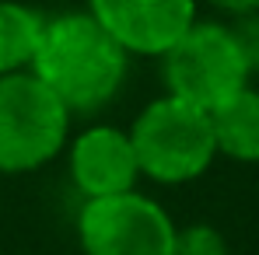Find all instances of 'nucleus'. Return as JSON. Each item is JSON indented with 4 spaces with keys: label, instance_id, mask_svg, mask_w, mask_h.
I'll return each mask as SVG.
<instances>
[{
    "label": "nucleus",
    "instance_id": "nucleus-1",
    "mask_svg": "<svg viewBox=\"0 0 259 255\" xmlns=\"http://www.w3.org/2000/svg\"><path fill=\"white\" fill-rule=\"evenodd\" d=\"M32 74L67 105L70 116H91L119 98L130 74V53L91 18V11H67L46 18Z\"/></svg>",
    "mask_w": 259,
    "mask_h": 255
},
{
    "label": "nucleus",
    "instance_id": "nucleus-2",
    "mask_svg": "<svg viewBox=\"0 0 259 255\" xmlns=\"http://www.w3.org/2000/svg\"><path fill=\"white\" fill-rule=\"evenodd\" d=\"M126 133L140 165V178H151L158 185L196 182L217 161L210 112L175 94H161L144 105Z\"/></svg>",
    "mask_w": 259,
    "mask_h": 255
},
{
    "label": "nucleus",
    "instance_id": "nucleus-3",
    "mask_svg": "<svg viewBox=\"0 0 259 255\" xmlns=\"http://www.w3.org/2000/svg\"><path fill=\"white\" fill-rule=\"evenodd\" d=\"M67 105L32 74L0 77V175H28L53 165L70 140Z\"/></svg>",
    "mask_w": 259,
    "mask_h": 255
},
{
    "label": "nucleus",
    "instance_id": "nucleus-4",
    "mask_svg": "<svg viewBox=\"0 0 259 255\" xmlns=\"http://www.w3.org/2000/svg\"><path fill=\"white\" fill-rule=\"evenodd\" d=\"M158 60H161V77L168 87L165 94H175L207 112L252 81L224 21L196 18L189 32Z\"/></svg>",
    "mask_w": 259,
    "mask_h": 255
},
{
    "label": "nucleus",
    "instance_id": "nucleus-5",
    "mask_svg": "<svg viewBox=\"0 0 259 255\" xmlns=\"http://www.w3.org/2000/svg\"><path fill=\"white\" fill-rule=\"evenodd\" d=\"M175 227L172 213L140 189L84 199L77 210L84 255H172Z\"/></svg>",
    "mask_w": 259,
    "mask_h": 255
},
{
    "label": "nucleus",
    "instance_id": "nucleus-6",
    "mask_svg": "<svg viewBox=\"0 0 259 255\" xmlns=\"http://www.w3.org/2000/svg\"><path fill=\"white\" fill-rule=\"evenodd\" d=\"M88 11L130 56H165L196 21V0H88Z\"/></svg>",
    "mask_w": 259,
    "mask_h": 255
},
{
    "label": "nucleus",
    "instance_id": "nucleus-7",
    "mask_svg": "<svg viewBox=\"0 0 259 255\" xmlns=\"http://www.w3.org/2000/svg\"><path fill=\"white\" fill-rule=\"evenodd\" d=\"M67 171L74 189L84 199H102V196H119L137 189L140 182V165L130 143V133L109 123H95L81 129L77 136L67 140Z\"/></svg>",
    "mask_w": 259,
    "mask_h": 255
},
{
    "label": "nucleus",
    "instance_id": "nucleus-8",
    "mask_svg": "<svg viewBox=\"0 0 259 255\" xmlns=\"http://www.w3.org/2000/svg\"><path fill=\"white\" fill-rule=\"evenodd\" d=\"M217 158L256 165L259 161V87L245 84L210 109Z\"/></svg>",
    "mask_w": 259,
    "mask_h": 255
},
{
    "label": "nucleus",
    "instance_id": "nucleus-9",
    "mask_svg": "<svg viewBox=\"0 0 259 255\" xmlns=\"http://www.w3.org/2000/svg\"><path fill=\"white\" fill-rule=\"evenodd\" d=\"M42 32L46 18L35 7L21 0H0V77L32 70Z\"/></svg>",
    "mask_w": 259,
    "mask_h": 255
},
{
    "label": "nucleus",
    "instance_id": "nucleus-10",
    "mask_svg": "<svg viewBox=\"0 0 259 255\" xmlns=\"http://www.w3.org/2000/svg\"><path fill=\"white\" fill-rule=\"evenodd\" d=\"M172 255H231V248L214 224H186L175 227Z\"/></svg>",
    "mask_w": 259,
    "mask_h": 255
},
{
    "label": "nucleus",
    "instance_id": "nucleus-11",
    "mask_svg": "<svg viewBox=\"0 0 259 255\" xmlns=\"http://www.w3.org/2000/svg\"><path fill=\"white\" fill-rule=\"evenodd\" d=\"M228 32H231V39L238 45L245 67H249V77H256L259 74V11L231 18L228 21Z\"/></svg>",
    "mask_w": 259,
    "mask_h": 255
},
{
    "label": "nucleus",
    "instance_id": "nucleus-12",
    "mask_svg": "<svg viewBox=\"0 0 259 255\" xmlns=\"http://www.w3.org/2000/svg\"><path fill=\"white\" fill-rule=\"evenodd\" d=\"M217 11H224L228 18H238V14H252L259 11V0H210Z\"/></svg>",
    "mask_w": 259,
    "mask_h": 255
}]
</instances>
